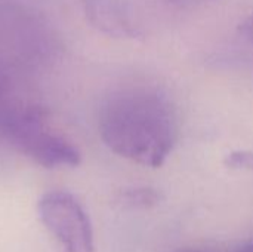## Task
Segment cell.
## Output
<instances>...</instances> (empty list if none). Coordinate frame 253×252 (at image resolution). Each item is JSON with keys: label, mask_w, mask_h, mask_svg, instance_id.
Returning a JSON list of instances; mask_svg holds the SVG:
<instances>
[{"label": "cell", "mask_w": 253, "mask_h": 252, "mask_svg": "<svg viewBox=\"0 0 253 252\" xmlns=\"http://www.w3.org/2000/svg\"><path fill=\"white\" fill-rule=\"evenodd\" d=\"M99 135L117 156L159 168L178 140V114L169 97L156 86L135 85L114 92L99 113Z\"/></svg>", "instance_id": "1"}, {"label": "cell", "mask_w": 253, "mask_h": 252, "mask_svg": "<svg viewBox=\"0 0 253 252\" xmlns=\"http://www.w3.org/2000/svg\"><path fill=\"white\" fill-rule=\"evenodd\" d=\"M0 131L19 153L43 168H73L82 160L79 150L49 126L46 111L39 107H18L3 113Z\"/></svg>", "instance_id": "2"}, {"label": "cell", "mask_w": 253, "mask_h": 252, "mask_svg": "<svg viewBox=\"0 0 253 252\" xmlns=\"http://www.w3.org/2000/svg\"><path fill=\"white\" fill-rule=\"evenodd\" d=\"M43 226L59 241L64 252H93L90 220L80 202L67 192H49L37 203Z\"/></svg>", "instance_id": "3"}, {"label": "cell", "mask_w": 253, "mask_h": 252, "mask_svg": "<svg viewBox=\"0 0 253 252\" xmlns=\"http://www.w3.org/2000/svg\"><path fill=\"white\" fill-rule=\"evenodd\" d=\"M83 9L93 28L113 39H139L142 25L127 0H83Z\"/></svg>", "instance_id": "4"}, {"label": "cell", "mask_w": 253, "mask_h": 252, "mask_svg": "<svg viewBox=\"0 0 253 252\" xmlns=\"http://www.w3.org/2000/svg\"><path fill=\"white\" fill-rule=\"evenodd\" d=\"M162 195L156 189L151 187H136L123 190L119 198L117 203L122 208L127 209H150L160 203Z\"/></svg>", "instance_id": "5"}, {"label": "cell", "mask_w": 253, "mask_h": 252, "mask_svg": "<svg viewBox=\"0 0 253 252\" xmlns=\"http://www.w3.org/2000/svg\"><path fill=\"white\" fill-rule=\"evenodd\" d=\"M224 165L233 171H253V151L234 150L224 157Z\"/></svg>", "instance_id": "6"}, {"label": "cell", "mask_w": 253, "mask_h": 252, "mask_svg": "<svg viewBox=\"0 0 253 252\" xmlns=\"http://www.w3.org/2000/svg\"><path fill=\"white\" fill-rule=\"evenodd\" d=\"M239 33L248 40L253 43V15L248 16L246 19H243L240 24H239Z\"/></svg>", "instance_id": "7"}, {"label": "cell", "mask_w": 253, "mask_h": 252, "mask_svg": "<svg viewBox=\"0 0 253 252\" xmlns=\"http://www.w3.org/2000/svg\"><path fill=\"white\" fill-rule=\"evenodd\" d=\"M168 3L176 6V7H182V9H191V7H197L202 6L211 0H166Z\"/></svg>", "instance_id": "8"}, {"label": "cell", "mask_w": 253, "mask_h": 252, "mask_svg": "<svg viewBox=\"0 0 253 252\" xmlns=\"http://www.w3.org/2000/svg\"><path fill=\"white\" fill-rule=\"evenodd\" d=\"M7 85H9V80H7V76L6 73L0 68V98L4 95V92L7 91Z\"/></svg>", "instance_id": "9"}, {"label": "cell", "mask_w": 253, "mask_h": 252, "mask_svg": "<svg viewBox=\"0 0 253 252\" xmlns=\"http://www.w3.org/2000/svg\"><path fill=\"white\" fill-rule=\"evenodd\" d=\"M239 252H253V241L249 244V245L243 247V248H242Z\"/></svg>", "instance_id": "10"}, {"label": "cell", "mask_w": 253, "mask_h": 252, "mask_svg": "<svg viewBox=\"0 0 253 252\" xmlns=\"http://www.w3.org/2000/svg\"><path fill=\"white\" fill-rule=\"evenodd\" d=\"M187 252H196V251H187Z\"/></svg>", "instance_id": "11"}]
</instances>
